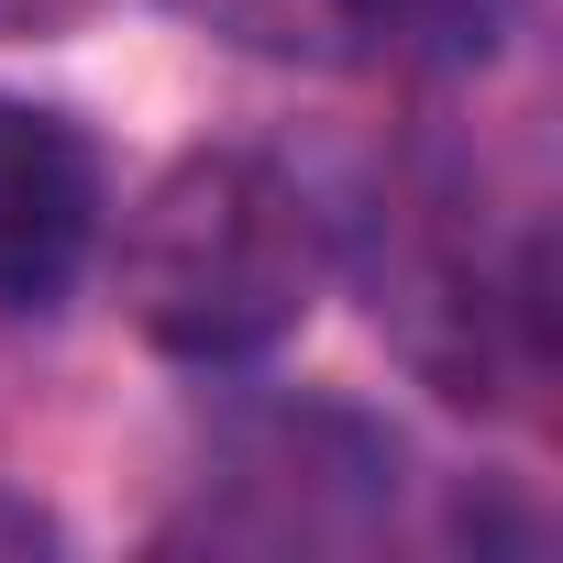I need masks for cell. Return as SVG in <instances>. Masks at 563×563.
Returning <instances> with one entry per match:
<instances>
[{"mask_svg": "<svg viewBox=\"0 0 563 563\" xmlns=\"http://www.w3.org/2000/svg\"><path fill=\"white\" fill-rule=\"evenodd\" d=\"M100 243V155L67 111L0 100V310H56Z\"/></svg>", "mask_w": 563, "mask_h": 563, "instance_id": "7a4b0ae2", "label": "cell"}, {"mask_svg": "<svg viewBox=\"0 0 563 563\" xmlns=\"http://www.w3.org/2000/svg\"><path fill=\"white\" fill-rule=\"evenodd\" d=\"M321 299V210L265 155H177L122 221V310L177 365H254Z\"/></svg>", "mask_w": 563, "mask_h": 563, "instance_id": "6da1fadb", "label": "cell"}, {"mask_svg": "<svg viewBox=\"0 0 563 563\" xmlns=\"http://www.w3.org/2000/svg\"><path fill=\"white\" fill-rule=\"evenodd\" d=\"M188 23L232 34V45H265V56H321L343 23H332V0H177Z\"/></svg>", "mask_w": 563, "mask_h": 563, "instance_id": "277c9868", "label": "cell"}, {"mask_svg": "<svg viewBox=\"0 0 563 563\" xmlns=\"http://www.w3.org/2000/svg\"><path fill=\"white\" fill-rule=\"evenodd\" d=\"M332 23L398 67H497L530 0H332Z\"/></svg>", "mask_w": 563, "mask_h": 563, "instance_id": "3957f363", "label": "cell"}, {"mask_svg": "<svg viewBox=\"0 0 563 563\" xmlns=\"http://www.w3.org/2000/svg\"><path fill=\"white\" fill-rule=\"evenodd\" d=\"M56 541H67V530H56L34 497H0V552H56Z\"/></svg>", "mask_w": 563, "mask_h": 563, "instance_id": "8992f818", "label": "cell"}, {"mask_svg": "<svg viewBox=\"0 0 563 563\" xmlns=\"http://www.w3.org/2000/svg\"><path fill=\"white\" fill-rule=\"evenodd\" d=\"M111 0H0V45H56L78 23H100Z\"/></svg>", "mask_w": 563, "mask_h": 563, "instance_id": "5b68a950", "label": "cell"}]
</instances>
